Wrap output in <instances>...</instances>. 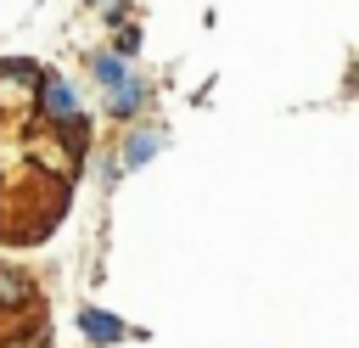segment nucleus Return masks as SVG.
<instances>
[{"label":"nucleus","instance_id":"nucleus-2","mask_svg":"<svg viewBox=\"0 0 359 348\" xmlns=\"http://www.w3.org/2000/svg\"><path fill=\"white\" fill-rule=\"evenodd\" d=\"M79 320H84V337H95V342H118V337H123V326H118L107 309H84Z\"/></svg>","mask_w":359,"mask_h":348},{"label":"nucleus","instance_id":"nucleus-7","mask_svg":"<svg viewBox=\"0 0 359 348\" xmlns=\"http://www.w3.org/2000/svg\"><path fill=\"white\" fill-rule=\"evenodd\" d=\"M0 348H45V331H28V337H11V342H0Z\"/></svg>","mask_w":359,"mask_h":348},{"label":"nucleus","instance_id":"nucleus-3","mask_svg":"<svg viewBox=\"0 0 359 348\" xmlns=\"http://www.w3.org/2000/svg\"><path fill=\"white\" fill-rule=\"evenodd\" d=\"M140 101H146V84H140V79H118V84H112V112H123V118H129Z\"/></svg>","mask_w":359,"mask_h":348},{"label":"nucleus","instance_id":"nucleus-4","mask_svg":"<svg viewBox=\"0 0 359 348\" xmlns=\"http://www.w3.org/2000/svg\"><path fill=\"white\" fill-rule=\"evenodd\" d=\"M157 140H163V135H157V129H140V135H129V152H123V157H129V163H135V168H140V163H146V157H151V152H157Z\"/></svg>","mask_w":359,"mask_h":348},{"label":"nucleus","instance_id":"nucleus-1","mask_svg":"<svg viewBox=\"0 0 359 348\" xmlns=\"http://www.w3.org/2000/svg\"><path fill=\"white\" fill-rule=\"evenodd\" d=\"M39 107H45V118H56V123L79 112V101H73V90H67L62 79H50V84H45V95H39Z\"/></svg>","mask_w":359,"mask_h":348},{"label":"nucleus","instance_id":"nucleus-5","mask_svg":"<svg viewBox=\"0 0 359 348\" xmlns=\"http://www.w3.org/2000/svg\"><path fill=\"white\" fill-rule=\"evenodd\" d=\"M28 297H34V286H28V281L0 275V303H11V309H17V303H28Z\"/></svg>","mask_w":359,"mask_h":348},{"label":"nucleus","instance_id":"nucleus-6","mask_svg":"<svg viewBox=\"0 0 359 348\" xmlns=\"http://www.w3.org/2000/svg\"><path fill=\"white\" fill-rule=\"evenodd\" d=\"M95 79H101V84H118V79H123V56H101V62H95Z\"/></svg>","mask_w":359,"mask_h":348}]
</instances>
